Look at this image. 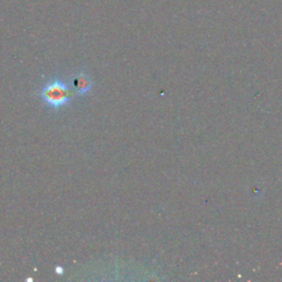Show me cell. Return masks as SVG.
Listing matches in <instances>:
<instances>
[{
	"label": "cell",
	"instance_id": "6da1fadb",
	"mask_svg": "<svg viewBox=\"0 0 282 282\" xmlns=\"http://www.w3.org/2000/svg\"><path fill=\"white\" fill-rule=\"evenodd\" d=\"M40 98L44 105L53 110H59L71 103L76 95L71 85L60 77H53L41 87Z\"/></svg>",
	"mask_w": 282,
	"mask_h": 282
},
{
	"label": "cell",
	"instance_id": "7a4b0ae2",
	"mask_svg": "<svg viewBox=\"0 0 282 282\" xmlns=\"http://www.w3.org/2000/svg\"><path fill=\"white\" fill-rule=\"evenodd\" d=\"M69 85H71V87L74 91L76 96H82L91 91L93 81L87 73L80 72L76 73L75 75H73Z\"/></svg>",
	"mask_w": 282,
	"mask_h": 282
}]
</instances>
